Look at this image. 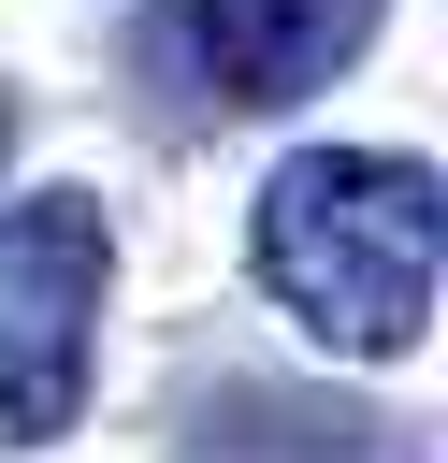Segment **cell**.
<instances>
[{
    "label": "cell",
    "instance_id": "6da1fadb",
    "mask_svg": "<svg viewBox=\"0 0 448 463\" xmlns=\"http://www.w3.org/2000/svg\"><path fill=\"white\" fill-rule=\"evenodd\" d=\"M434 246H448V188L405 145H289L246 203L260 289L332 362H405L434 333Z\"/></svg>",
    "mask_w": 448,
    "mask_h": 463
},
{
    "label": "cell",
    "instance_id": "7a4b0ae2",
    "mask_svg": "<svg viewBox=\"0 0 448 463\" xmlns=\"http://www.w3.org/2000/svg\"><path fill=\"white\" fill-rule=\"evenodd\" d=\"M101 289H116V217L87 188H29L0 217V449H58L87 420Z\"/></svg>",
    "mask_w": 448,
    "mask_h": 463
},
{
    "label": "cell",
    "instance_id": "277c9868",
    "mask_svg": "<svg viewBox=\"0 0 448 463\" xmlns=\"http://www.w3.org/2000/svg\"><path fill=\"white\" fill-rule=\"evenodd\" d=\"M0 159H14V87H0Z\"/></svg>",
    "mask_w": 448,
    "mask_h": 463
},
{
    "label": "cell",
    "instance_id": "3957f363",
    "mask_svg": "<svg viewBox=\"0 0 448 463\" xmlns=\"http://www.w3.org/2000/svg\"><path fill=\"white\" fill-rule=\"evenodd\" d=\"M390 0H159V58L217 101V116H289L318 101Z\"/></svg>",
    "mask_w": 448,
    "mask_h": 463
}]
</instances>
